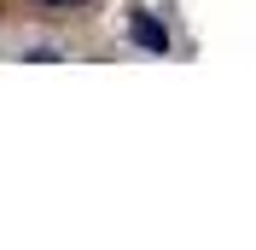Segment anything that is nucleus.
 <instances>
[{"label":"nucleus","mask_w":256,"mask_h":250,"mask_svg":"<svg viewBox=\"0 0 256 250\" xmlns=\"http://www.w3.org/2000/svg\"><path fill=\"white\" fill-rule=\"evenodd\" d=\"M35 6H47V12H64V6H82V0H35Z\"/></svg>","instance_id":"f03ea898"},{"label":"nucleus","mask_w":256,"mask_h":250,"mask_svg":"<svg viewBox=\"0 0 256 250\" xmlns=\"http://www.w3.org/2000/svg\"><path fill=\"white\" fill-rule=\"evenodd\" d=\"M128 30H134V41H140L146 52H169V30H163L158 18H146V12H134V18H128Z\"/></svg>","instance_id":"f257e3e1"}]
</instances>
